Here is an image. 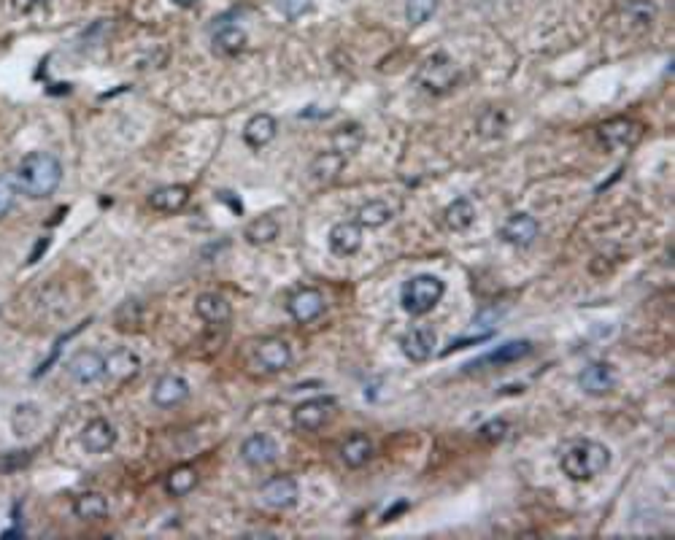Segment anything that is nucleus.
Returning <instances> with one entry per match:
<instances>
[{"label": "nucleus", "instance_id": "nucleus-1", "mask_svg": "<svg viewBox=\"0 0 675 540\" xmlns=\"http://www.w3.org/2000/svg\"><path fill=\"white\" fill-rule=\"evenodd\" d=\"M14 181L22 189V195L41 200V197H49L60 187L62 165L49 152H30L20 160V165L14 171Z\"/></svg>", "mask_w": 675, "mask_h": 540}, {"label": "nucleus", "instance_id": "nucleus-2", "mask_svg": "<svg viewBox=\"0 0 675 540\" xmlns=\"http://www.w3.org/2000/svg\"><path fill=\"white\" fill-rule=\"evenodd\" d=\"M562 472L570 481H592L611 465V451L597 441H573L560 457Z\"/></svg>", "mask_w": 675, "mask_h": 540}, {"label": "nucleus", "instance_id": "nucleus-3", "mask_svg": "<svg viewBox=\"0 0 675 540\" xmlns=\"http://www.w3.org/2000/svg\"><path fill=\"white\" fill-rule=\"evenodd\" d=\"M457 84H459V68L443 52L427 57L417 71V87L427 95H435V98L449 95Z\"/></svg>", "mask_w": 675, "mask_h": 540}, {"label": "nucleus", "instance_id": "nucleus-4", "mask_svg": "<svg viewBox=\"0 0 675 540\" xmlns=\"http://www.w3.org/2000/svg\"><path fill=\"white\" fill-rule=\"evenodd\" d=\"M443 292H446V284L438 276L422 274V276H414L411 282L402 284V290H400V306H402L405 314L425 316V314H430L441 303Z\"/></svg>", "mask_w": 675, "mask_h": 540}, {"label": "nucleus", "instance_id": "nucleus-5", "mask_svg": "<svg viewBox=\"0 0 675 540\" xmlns=\"http://www.w3.org/2000/svg\"><path fill=\"white\" fill-rule=\"evenodd\" d=\"M640 132L643 127L627 116H616V119H608L597 127V141L602 144L605 152H622L630 149L640 141Z\"/></svg>", "mask_w": 675, "mask_h": 540}, {"label": "nucleus", "instance_id": "nucleus-6", "mask_svg": "<svg viewBox=\"0 0 675 540\" xmlns=\"http://www.w3.org/2000/svg\"><path fill=\"white\" fill-rule=\"evenodd\" d=\"M335 397H311L306 402H300L292 411V425L298 433H316L322 430L332 417H335Z\"/></svg>", "mask_w": 675, "mask_h": 540}, {"label": "nucleus", "instance_id": "nucleus-7", "mask_svg": "<svg viewBox=\"0 0 675 540\" xmlns=\"http://www.w3.org/2000/svg\"><path fill=\"white\" fill-rule=\"evenodd\" d=\"M290 362H292V349L282 338H265V341L254 346V354H251V365L267 376L287 370Z\"/></svg>", "mask_w": 675, "mask_h": 540}, {"label": "nucleus", "instance_id": "nucleus-8", "mask_svg": "<svg viewBox=\"0 0 675 540\" xmlns=\"http://www.w3.org/2000/svg\"><path fill=\"white\" fill-rule=\"evenodd\" d=\"M298 497H300V487H298V481L290 479V476H274V479H267V481L259 487V500H262L267 508H274V511H287V508H292V505L298 503Z\"/></svg>", "mask_w": 675, "mask_h": 540}, {"label": "nucleus", "instance_id": "nucleus-9", "mask_svg": "<svg viewBox=\"0 0 675 540\" xmlns=\"http://www.w3.org/2000/svg\"><path fill=\"white\" fill-rule=\"evenodd\" d=\"M435 344H438V335L427 324L411 327L409 332L400 338V349H402V354L409 357L411 362H427L433 357V352H435Z\"/></svg>", "mask_w": 675, "mask_h": 540}, {"label": "nucleus", "instance_id": "nucleus-10", "mask_svg": "<svg viewBox=\"0 0 675 540\" xmlns=\"http://www.w3.org/2000/svg\"><path fill=\"white\" fill-rule=\"evenodd\" d=\"M68 376H71L76 384L82 386H90V384H98L103 376H106V357L98 354V352H79L71 362H68Z\"/></svg>", "mask_w": 675, "mask_h": 540}, {"label": "nucleus", "instance_id": "nucleus-11", "mask_svg": "<svg viewBox=\"0 0 675 540\" xmlns=\"http://www.w3.org/2000/svg\"><path fill=\"white\" fill-rule=\"evenodd\" d=\"M578 386L586 394H592V397H602L608 392H614V386H616V370L608 365V362H592L578 376Z\"/></svg>", "mask_w": 675, "mask_h": 540}, {"label": "nucleus", "instance_id": "nucleus-12", "mask_svg": "<svg viewBox=\"0 0 675 540\" xmlns=\"http://www.w3.org/2000/svg\"><path fill=\"white\" fill-rule=\"evenodd\" d=\"M276 457H279V446H276L274 438L265 435V433L249 435L241 446V459L249 467H265L270 462H276Z\"/></svg>", "mask_w": 675, "mask_h": 540}, {"label": "nucleus", "instance_id": "nucleus-13", "mask_svg": "<svg viewBox=\"0 0 675 540\" xmlns=\"http://www.w3.org/2000/svg\"><path fill=\"white\" fill-rule=\"evenodd\" d=\"M537 230H540V227H537L535 217H529V214H513V217H508L505 225L500 227V238H503L505 243L516 246V249H527V246L535 243Z\"/></svg>", "mask_w": 675, "mask_h": 540}, {"label": "nucleus", "instance_id": "nucleus-14", "mask_svg": "<svg viewBox=\"0 0 675 540\" xmlns=\"http://www.w3.org/2000/svg\"><path fill=\"white\" fill-rule=\"evenodd\" d=\"M327 243H330L332 254L352 257L362 249V227L357 222H338V225H332Z\"/></svg>", "mask_w": 675, "mask_h": 540}, {"label": "nucleus", "instance_id": "nucleus-15", "mask_svg": "<svg viewBox=\"0 0 675 540\" xmlns=\"http://www.w3.org/2000/svg\"><path fill=\"white\" fill-rule=\"evenodd\" d=\"M287 308H290V314H292L295 322L308 324V322H314V319H319V316L324 314V295H322L319 290H311V287L298 290V292L290 298Z\"/></svg>", "mask_w": 675, "mask_h": 540}, {"label": "nucleus", "instance_id": "nucleus-16", "mask_svg": "<svg viewBox=\"0 0 675 540\" xmlns=\"http://www.w3.org/2000/svg\"><path fill=\"white\" fill-rule=\"evenodd\" d=\"M246 30L241 28V25H235V22H219L217 28H214V36H211V49H214V54H219V57H233V54H238V52H243V46H246Z\"/></svg>", "mask_w": 675, "mask_h": 540}, {"label": "nucleus", "instance_id": "nucleus-17", "mask_svg": "<svg viewBox=\"0 0 675 540\" xmlns=\"http://www.w3.org/2000/svg\"><path fill=\"white\" fill-rule=\"evenodd\" d=\"M189 397V384L181 376H163L155 389H152V402L160 405V409H173V405H181Z\"/></svg>", "mask_w": 675, "mask_h": 540}, {"label": "nucleus", "instance_id": "nucleus-18", "mask_svg": "<svg viewBox=\"0 0 675 540\" xmlns=\"http://www.w3.org/2000/svg\"><path fill=\"white\" fill-rule=\"evenodd\" d=\"M116 443V427L108 419H92L84 430H82V446L90 454H103Z\"/></svg>", "mask_w": 675, "mask_h": 540}, {"label": "nucleus", "instance_id": "nucleus-19", "mask_svg": "<svg viewBox=\"0 0 675 540\" xmlns=\"http://www.w3.org/2000/svg\"><path fill=\"white\" fill-rule=\"evenodd\" d=\"M189 202V187L184 184H168L149 195V206L160 214H176Z\"/></svg>", "mask_w": 675, "mask_h": 540}, {"label": "nucleus", "instance_id": "nucleus-20", "mask_svg": "<svg viewBox=\"0 0 675 540\" xmlns=\"http://www.w3.org/2000/svg\"><path fill=\"white\" fill-rule=\"evenodd\" d=\"M276 130H279V124H276L274 116H270V114H257L243 127V141L251 149H262V147H267L270 141L276 139Z\"/></svg>", "mask_w": 675, "mask_h": 540}, {"label": "nucleus", "instance_id": "nucleus-21", "mask_svg": "<svg viewBox=\"0 0 675 540\" xmlns=\"http://www.w3.org/2000/svg\"><path fill=\"white\" fill-rule=\"evenodd\" d=\"M195 314L206 322V324H225V322H230V316H233V308H230V303L222 298V295H217V292H202L197 300H195Z\"/></svg>", "mask_w": 675, "mask_h": 540}, {"label": "nucleus", "instance_id": "nucleus-22", "mask_svg": "<svg viewBox=\"0 0 675 540\" xmlns=\"http://www.w3.org/2000/svg\"><path fill=\"white\" fill-rule=\"evenodd\" d=\"M139 370H141V360H139V354L130 352V349H114V352L106 357V373H108L114 381H127V378H132Z\"/></svg>", "mask_w": 675, "mask_h": 540}, {"label": "nucleus", "instance_id": "nucleus-23", "mask_svg": "<svg viewBox=\"0 0 675 540\" xmlns=\"http://www.w3.org/2000/svg\"><path fill=\"white\" fill-rule=\"evenodd\" d=\"M656 17V6L651 0H624L622 4V22L627 25V30H646L651 28Z\"/></svg>", "mask_w": 675, "mask_h": 540}, {"label": "nucleus", "instance_id": "nucleus-24", "mask_svg": "<svg viewBox=\"0 0 675 540\" xmlns=\"http://www.w3.org/2000/svg\"><path fill=\"white\" fill-rule=\"evenodd\" d=\"M344 168H346V157H344V155L324 152V155H319V157L311 163L308 173H311V179H314L316 184H332L338 176L344 173Z\"/></svg>", "mask_w": 675, "mask_h": 540}, {"label": "nucleus", "instance_id": "nucleus-25", "mask_svg": "<svg viewBox=\"0 0 675 540\" xmlns=\"http://www.w3.org/2000/svg\"><path fill=\"white\" fill-rule=\"evenodd\" d=\"M443 222H446L449 230L465 233V230L472 227V222H476V206H472L467 197H459V200H454L451 206L443 211Z\"/></svg>", "mask_w": 675, "mask_h": 540}, {"label": "nucleus", "instance_id": "nucleus-26", "mask_svg": "<svg viewBox=\"0 0 675 540\" xmlns=\"http://www.w3.org/2000/svg\"><path fill=\"white\" fill-rule=\"evenodd\" d=\"M529 352H532V344H529V341H511V344L500 346L497 352L487 354L484 360L472 362V365H467V368L476 370V368H484V365H508V362H519V360H524Z\"/></svg>", "mask_w": 675, "mask_h": 540}, {"label": "nucleus", "instance_id": "nucleus-27", "mask_svg": "<svg viewBox=\"0 0 675 540\" xmlns=\"http://www.w3.org/2000/svg\"><path fill=\"white\" fill-rule=\"evenodd\" d=\"M108 511H111V505L100 492H84L74 503V513L82 521H100L103 516H108Z\"/></svg>", "mask_w": 675, "mask_h": 540}, {"label": "nucleus", "instance_id": "nucleus-28", "mask_svg": "<svg viewBox=\"0 0 675 540\" xmlns=\"http://www.w3.org/2000/svg\"><path fill=\"white\" fill-rule=\"evenodd\" d=\"M373 457V443L368 435H352L341 443V459L346 467H362Z\"/></svg>", "mask_w": 675, "mask_h": 540}, {"label": "nucleus", "instance_id": "nucleus-29", "mask_svg": "<svg viewBox=\"0 0 675 540\" xmlns=\"http://www.w3.org/2000/svg\"><path fill=\"white\" fill-rule=\"evenodd\" d=\"M362 141H365V132H362L360 124H354V122L344 124V127H338L332 132V152L349 157V155H354L362 147Z\"/></svg>", "mask_w": 675, "mask_h": 540}, {"label": "nucleus", "instance_id": "nucleus-30", "mask_svg": "<svg viewBox=\"0 0 675 540\" xmlns=\"http://www.w3.org/2000/svg\"><path fill=\"white\" fill-rule=\"evenodd\" d=\"M282 233V225L274 219V217H259L254 222L246 225L243 230V238L251 243V246H265V243H274Z\"/></svg>", "mask_w": 675, "mask_h": 540}, {"label": "nucleus", "instance_id": "nucleus-31", "mask_svg": "<svg viewBox=\"0 0 675 540\" xmlns=\"http://www.w3.org/2000/svg\"><path fill=\"white\" fill-rule=\"evenodd\" d=\"M394 217V209L386 200H370L357 211V225L360 227H384Z\"/></svg>", "mask_w": 675, "mask_h": 540}, {"label": "nucleus", "instance_id": "nucleus-32", "mask_svg": "<svg viewBox=\"0 0 675 540\" xmlns=\"http://www.w3.org/2000/svg\"><path fill=\"white\" fill-rule=\"evenodd\" d=\"M195 487H197V472H195V467H189V465H181V467L171 470L168 479H165V492H168L171 497H184V495H189Z\"/></svg>", "mask_w": 675, "mask_h": 540}, {"label": "nucleus", "instance_id": "nucleus-33", "mask_svg": "<svg viewBox=\"0 0 675 540\" xmlns=\"http://www.w3.org/2000/svg\"><path fill=\"white\" fill-rule=\"evenodd\" d=\"M435 9H438V0H409V6H405V20H409L411 25H425V22H430Z\"/></svg>", "mask_w": 675, "mask_h": 540}, {"label": "nucleus", "instance_id": "nucleus-34", "mask_svg": "<svg viewBox=\"0 0 675 540\" xmlns=\"http://www.w3.org/2000/svg\"><path fill=\"white\" fill-rule=\"evenodd\" d=\"M503 130H505V116L497 108H489V111L481 114V119H479V132L481 135H487V139H495V135H500Z\"/></svg>", "mask_w": 675, "mask_h": 540}, {"label": "nucleus", "instance_id": "nucleus-35", "mask_svg": "<svg viewBox=\"0 0 675 540\" xmlns=\"http://www.w3.org/2000/svg\"><path fill=\"white\" fill-rule=\"evenodd\" d=\"M38 422V411H36V405H20L17 409V414H14V430H17V435H22V433H28L33 425Z\"/></svg>", "mask_w": 675, "mask_h": 540}, {"label": "nucleus", "instance_id": "nucleus-36", "mask_svg": "<svg viewBox=\"0 0 675 540\" xmlns=\"http://www.w3.org/2000/svg\"><path fill=\"white\" fill-rule=\"evenodd\" d=\"M505 435H508V422H505V419H492V422H487V425L479 430V438H481L484 443H500Z\"/></svg>", "mask_w": 675, "mask_h": 540}, {"label": "nucleus", "instance_id": "nucleus-37", "mask_svg": "<svg viewBox=\"0 0 675 540\" xmlns=\"http://www.w3.org/2000/svg\"><path fill=\"white\" fill-rule=\"evenodd\" d=\"M276 6L287 20H300L311 12V0H276Z\"/></svg>", "mask_w": 675, "mask_h": 540}, {"label": "nucleus", "instance_id": "nucleus-38", "mask_svg": "<svg viewBox=\"0 0 675 540\" xmlns=\"http://www.w3.org/2000/svg\"><path fill=\"white\" fill-rule=\"evenodd\" d=\"M14 209V187L6 176H0V219Z\"/></svg>", "mask_w": 675, "mask_h": 540}, {"label": "nucleus", "instance_id": "nucleus-39", "mask_svg": "<svg viewBox=\"0 0 675 540\" xmlns=\"http://www.w3.org/2000/svg\"><path fill=\"white\" fill-rule=\"evenodd\" d=\"M49 4V0H12V6L20 12V14H33L38 9H44Z\"/></svg>", "mask_w": 675, "mask_h": 540}, {"label": "nucleus", "instance_id": "nucleus-40", "mask_svg": "<svg viewBox=\"0 0 675 540\" xmlns=\"http://www.w3.org/2000/svg\"><path fill=\"white\" fill-rule=\"evenodd\" d=\"M46 249H49V238H46V235H44V238H41V241H38V243H36V249H33V251H30V257H28V262H30V265H33V262H38V257H41V254H44V251H46Z\"/></svg>", "mask_w": 675, "mask_h": 540}, {"label": "nucleus", "instance_id": "nucleus-41", "mask_svg": "<svg viewBox=\"0 0 675 540\" xmlns=\"http://www.w3.org/2000/svg\"><path fill=\"white\" fill-rule=\"evenodd\" d=\"M176 6H181V9H192V6H197L200 0H173Z\"/></svg>", "mask_w": 675, "mask_h": 540}]
</instances>
